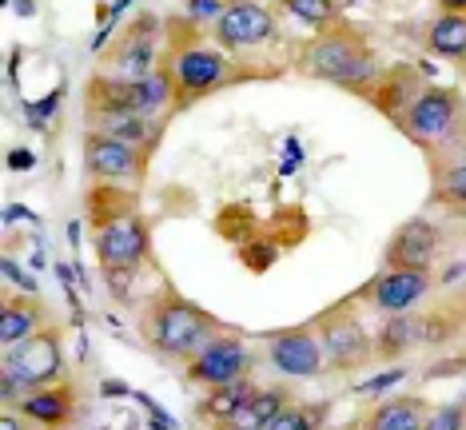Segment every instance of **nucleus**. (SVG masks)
Here are the masks:
<instances>
[{"mask_svg": "<svg viewBox=\"0 0 466 430\" xmlns=\"http://www.w3.org/2000/svg\"><path fill=\"white\" fill-rule=\"evenodd\" d=\"M65 379V351H60V335L56 331H40L33 339L16 343L5 351V375H0V391L5 403L16 406V395L40 391Z\"/></svg>", "mask_w": 466, "mask_h": 430, "instance_id": "3", "label": "nucleus"}, {"mask_svg": "<svg viewBox=\"0 0 466 430\" xmlns=\"http://www.w3.org/2000/svg\"><path fill=\"white\" fill-rule=\"evenodd\" d=\"M84 164L96 180H120V184H140L147 172V152L140 144L112 140V135L88 132L84 135Z\"/></svg>", "mask_w": 466, "mask_h": 430, "instance_id": "9", "label": "nucleus"}, {"mask_svg": "<svg viewBox=\"0 0 466 430\" xmlns=\"http://www.w3.org/2000/svg\"><path fill=\"white\" fill-rule=\"evenodd\" d=\"M299 72L311 80H331L343 88H363L375 80V52L367 36L351 25H331L323 28L311 45L299 52Z\"/></svg>", "mask_w": 466, "mask_h": 430, "instance_id": "1", "label": "nucleus"}, {"mask_svg": "<svg viewBox=\"0 0 466 430\" xmlns=\"http://www.w3.org/2000/svg\"><path fill=\"white\" fill-rule=\"evenodd\" d=\"M268 359L279 375L291 379H315L323 371L327 355H323V339L315 327H291L268 339Z\"/></svg>", "mask_w": 466, "mask_h": 430, "instance_id": "10", "label": "nucleus"}, {"mask_svg": "<svg viewBox=\"0 0 466 430\" xmlns=\"http://www.w3.org/2000/svg\"><path fill=\"white\" fill-rule=\"evenodd\" d=\"M256 366V355L248 351V343L239 335H216L204 351H196L187 359V383H199V386H228L236 379H248V371Z\"/></svg>", "mask_w": 466, "mask_h": 430, "instance_id": "6", "label": "nucleus"}, {"mask_svg": "<svg viewBox=\"0 0 466 430\" xmlns=\"http://www.w3.org/2000/svg\"><path fill=\"white\" fill-rule=\"evenodd\" d=\"M88 132L140 144V148L152 140V124H147V116H140V112H88Z\"/></svg>", "mask_w": 466, "mask_h": 430, "instance_id": "21", "label": "nucleus"}, {"mask_svg": "<svg viewBox=\"0 0 466 430\" xmlns=\"http://www.w3.org/2000/svg\"><path fill=\"white\" fill-rule=\"evenodd\" d=\"M156 33H160V20H156V16H140L128 33H124V40L112 48V56H108V65L116 68V76H128V80L152 76Z\"/></svg>", "mask_w": 466, "mask_h": 430, "instance_id": "16", "label": "nucleus"}, {"mask_svg": "<svg viewBox=\"0 0 466 430\" xmlns=\"http://www.w3.org/2000/svg\"><path fill=\"white\" fill-rule=\"evenodd\" d=\"M216 335H224V327H219L208 311H199L196 303L176 295V291H164V295L152 303V315H147V343L160 355H167V359H192Z\"/></svg>", "mask_w": 466, "mask_h": 430, "instance_id": "2", "label": "nucleus"}, {"mask_svg": "<svg viewBox=\"0 0 466 430\" xmlns=\"http://www.w3.org/2000/svg\"><path fill=\"white\" fill-rule=\"evenodd\" d=\"M147 255V227L136 207L96 212V259L100 271H136Z\"/></svg>", "mask_w": 466, "mask_h": 430, "instance_id": "5", "label": "nucleus"}, {"mask_svg": "<svg viewBox=\"0 0 466 430\" xmlns=\"http://www.w3.org/2000/svg\"><path fill=\"white\" fill-rule=\"evenodd\" d=\"M431 199L434 204H447V207H466V132L451 144H439L431 148Z\"/></svg>", "mask_w": 466, "mask_h": 430, "instance_id": "13", "label": "nucleus"}, {"mask_svg": "<svg viewBox=\"0 0 466 430\" xmlns=\"http://www.w3.org/2000/svg\"><path fill=\"white\" fill-rule=\"evenodd\" d=\"M56 104H60V92H52V96H48L45 104H33V108H28V116H33V124H36V128H40V124H45L40 116H48V112L56 108Z\"/></svg>", "mask_w": 466, "mask_h": 430, "instance_id": "29", "label": "nucleus"}, {"mask_svg": "<svg viewBox=\"0 0 466 430\" xmlns=\"http://www.w3.org/2000/svg\"><path fill=\"white\" fill-rule=\"evenodd\" d=\"M399 124L422 148L451 144L466 132L462 128V96L454 88H422L419 96H410V104L399 112Z\"/></svg>", "mask_w": 466, "mask_h": 430, "instance_id": "4", "label": "nucleus"}, {"mask_svg": "<svg viewBox=\"0 0 466 430\" xmlns=\"http://www.w3.org/2000/svg\"><path fill=\"white\" fill-rule=\"evenodd\" d=\"M431 291L427 271H387L363 291V299H370V307L383 315H402Z\"/></svg>", "mask_w": 466, "mask_h": 430, "instance_id": "17", "label": "nucleus"}, {"mask_svg": "<svg viewBox=\"0 0 466 430\" xmlns=\"http://www.w3.org/2000/svg\"><path fill=\"white\" fill-rule=\"evenodd\" d=\"M407 371H387V375H379V379H367V383H359V391H383V386L390 383H399Z\"/></svg>", "mask_w": 466, "mask_h": 430, "instance_id": "28", "label": "nucleus"}, {"mask_svg": "<svg viewBox=\"0 0 466 430\" xmlns=\"http://www.w3.org/2000/svg\"><path fill=\"white\" fill-rule=\"evenodd\" d=\"M442 8L447 13H466V0H442Z\"/></svg>", "mask_w": 466, "mask_h": 430, "instance_id": "32", "label": "nucleus"}, {"mask_svg": "<svg viewBox=\"0 0 466 430\" xmlns=\"http://www.w3.org/2000/svg\"><path fill=\"white\" fill-rule=\"evenodd\" d=\"M256 391H259V386L251 383V375H248V379H236V383H228V386H216V391H211L199 406H204V415H211V418H219V423H224V418L236 415Z\"/></svg>", "mask_w": 466, "mask_h": 430, "instance_id": "23", "label": "nucleus"}, {"mask_svg": "<svg viewBox=\"0 0 466 430\" xmlns=\"http://www.w3.org/2000/svg\"><path fill=\"white\" fill-rule=\"evenodd\" d=\"M8 164H13V167H33V164H36V155H33V152H28V155H13Z\"/></svg>", "mask_w": 466, "mask_h": 430, "instance_id": "31", "label": "nucleus"}, {"mask_svg": "<svg viewBox=\"0 0 466 430\" xmlns=\"http://www.w3.org/2000/svg\"><path fill=\"white\" fill-rule=\"evenodd\" d=\"M459 215H462V219H466V207H459Z\"/></svg>", "mask_w": 466, "mask_h": 430, "instance_id": "34", "label": "nucleus"}, {"mask_svg": "<svg viewBox=\"0 0 466 430\" xmlns=\"http://www.w3.org/2000/svg\"><path fill=\"white\" fill-rule=\"evenodd\" d=\"M16 411L25 415L28 423H36V426L68 430L72 423H76V415H80V395H76V386H72L68 379H60L52 386H40V391L20 395Z\"/></svg>", "mask_w": 466, "mask_h": 430, "instance_id": "11", "label": "nucleus"}, {"mask_svg": "<svg viewBox=\"0 0 466 430\" xmlns=\"http://www.w3.org/2000/svg\"><path fill=\"white\" fill-rule=\"evenodd\" d=\"M422 423H427L422 398H390L363 418V430H422Z\"/></svg>", "mask_w": 466, "mask_h": 430, "instance_id": "20", "label": "nucleus"}, {"mask_svg": "<svg viewBox=\"0 0 466 430\" xmlns=\"http://www.w3.org/2000/svg\"><path fill=\"white\" fill-rule=\"evenodd\" d=\"M211 33H216V45H224V48H256L275 36V16L263 5H231L216 20Z\"/></svg>", "mask_w": 466, "mask_h": 430, "instance_id": "14", "label": "nucleus"}, {"mask_svg": "<svg viewBox=\"0 0 466 430\" xmlns=\"http://www.w3.org/2000/svg\"><path fill=\"white\" fill-rule=\"evenodd\" d=\"M288 403H291V395L283 386H259L236 415H228L219 423V430H268L275 418L288 411Z\"/></svg>", "mask_w": 466, "mask_h": 430, "instance_id": "19", "label": "nucleus"}, {"mask_svg": "<svg viewBox=\"0 0 466 430\" xmlns=\"http://www.w3.org/2000/svg\"><path fill=\"white\" fill-rule=\"evenodd\" d=\"M434 255H439V232H434V224L410 219V224H402L390 235L383 264L387 271H427L434 264Z\"/></svg>", "mask_w": 466, "mask_h": 430, "instance_id": "12", "label": "nucleus"}, {"mask_svg": "<svg viewBox=\"0 0 466 430\" xmlns=\"http://www.w3.org/2000/svg\"><path fill=\"white\" fill-rule=\"evenodd\" d=\"M48 323V303L33 295V291H5V299H0V347H16V343L33 339V335L45 331Z\"/></svg>", "mask_w": 466, "mask_h": 430, "instance_id": "15", "label": "nucleus"}, {"mask_svg": "<svg viewBox=\"0 0 466 430\" xmlns=\"http://www.w3.org/2000/svg\"><path fill=\"white\" fill-rule=\"evenodd\" d=\"M422 430H462V406H439L434 415H427Z\"/></svg>", "mask_w": 466, "mask_h": 430, "instance_id": "25", "label": "nucleus"}, {"mask_svg": "<svg viewBox=\"0 0 466 430\" xmlns=\"http://www.w3.org/2000/svg\"><path fill=\"white\" fill-rule=\"evenodd\" d=\"M268 430H311V418H307L303 411H295V406H288V411L275 418Z\"/></svg>", "mask_w": 466, "mask_h": 430, "instance_id": "27", "label": "nucleus"}, {"mask_svg": "<svg viewBox=\"0 0 466 430\" xmlns=\"http://www.w3.org/2000/svg\"><path fill=\"white\" fill-rule=\"evenodd\" d=\"M184 5H187V13H192L196 20H219L231 8L228 0H184Z\"/></svg>", "mask_w": 466, "mask_h": 430, "instance_id": "26", "label": "nucleus"}, {"mask_svg": "<svg viewBox=\"0 0 466 430\" xmlns=\"http://www.w3.org/2000/svg\"><path fill=\"white\" fill-rule=\"evenodd\" d=\"M167 76H172L176 92H179V104H187V100H199V96H208V92L224 88L236 72H231L228 56H219V52H211V48H179L172 56Z\"/></svg>", "mask_w": 466, "mask_h": 430, "instance_id": "8", "label": "nucleus"}, {"mask_svg": "<svg viewBox=\"0 0 466 430\" xmlns=\"http://www.w3.org/2000/svg\"><path fill=\"white\" fill-rule=\"evenodd\" d=\"M427 48L434 56H451V60L466 56V13H447L442 20H434Z\"/></svg>", "mask_w": 466, "mask_h": 430, "instance_id": "22", "label": "nucleus"}, {"mask_svg": "<svg viewBox=\"0 0 466 430\" xmlns=\"http://www.w3.org/2000/svg\"><path fill=\"white\" fill-rule=\"evenodd\" d=\"M291 16H299L303 25H315V28H331L339 25V8L335 0H283Z\"/></svg>", "mask_w": 466, "mask_h": 430, "instance_id": "24", "label": "nucleus"}, {"mask_svg": "<svg viewBox=\"0 0 466 430\" xmlns=\"http://www.w3.org/2000/svg\"><path fill=\"white\" fill-rule=\"evenodd\" d=\"M0 430H28V418L13 411V406H5V418H0Z\"/></svg>", "mask_w": 466, "mask_h": 430, "instance_id": "30", "label": "nucleus"}, {"mask_svg": "<svg viewBox=\"0 0 466 430\" xmlns=\"http://www.w3.org/2000/svg\"><path fill=\"white\" fill-rule=\"evenodd\" d=\"M228 5H259V0H228Z\"/></svg>", "mask_w": 466, "mask_h": 430, "instance_id": "33", "label": "nucleus"}, {"mask_svg": "<svg viewBox=\"0 0 466 430\" xmlns=\"http://www.w3.org/2000/svg\"><path fill=\"white\" fill-rule=\"evenodd\" d=\"M434 327H439V319H422V315H410V311L390 315L387 327L379 331V339H375V355L379 359H399V355L431 343Z\"/></svg>", "mask_w": 466, "mask_h": 430, "instance_id": "18", "label": "nucleus"}, {"mask_svg": "<svg viewBox=\"0 0 466 430\" xmlns=\"http://www.w3.org/2000/svg\"><path fill=\"white\" fill-rule=\"evenodd\" d=\"M323 339V355L335 371H359L370 355H375V339L363 331V323L355 319L347 307L327 311L319 323H311Z\"/></svg>", "mask_w": 466, "mask_h": 430, "instance_id": "7", "label": "nucleus"}]
</instances>
